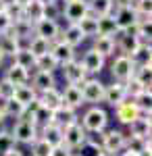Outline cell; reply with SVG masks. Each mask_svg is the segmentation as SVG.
I'll return each mask as SVG.
<instances>
[{
    "label": "cell",
    "instance_id": "obj_1",
    "mask_svg": "<svg viewBox=\"0 0 152 156\" xmlns=\"http://www.w3.org/2000/svg\"><path fill=\"white\" fill-rule=\"evenodd\" d=\"M106 123H108V115H106L104 108L100 106H92L85 110V115L81 117V125L85 133H100L104 131Z\"/></svg>",
    "mask_w": 152,
    "mask_h": 156
},
{
    "label": "cell",
    "instance_id": "obj_2",
    "mask_svg": "<svg viewBox=\"0 0 152 156\" xmlns=\"http://www.w3.org/2000/svg\"><path fill=\"white\" fill-rule=\"evenodd\" d=\"M11 135H13V140H15V144L19 142V144H27V146H31L40 137L38 125H35L34 121H27V119H17Z\"/></svg>",
    "mask_w": 152,
    "mask_h": 156
},
{
    "label": "cell",
    "instance_id": "obj_3",
    "mask_svg": "<svg viewBox=\"0 0 152 156\" xmlns=\"http://www.w3.org/2000/svg\"><path fill=\"white\" fill-rule=\"evenodd\" d=\"M81 98H83V104H94L98 106L100 102H104V83L98 81V79H85L81 85Z\"/></svg>",
    "mask_w": 152,
    "mask_h": 156
},
{
    "label": "cell",
    "instance_id": "obj_4",
    "mask_svg": "<svg viewBox=\"0 0 152 156\" xmlns=\"http://www.w3.org/2000/svg\"><path fill=\"white\" fill-rule=\"evenodd\" d=\"M85 137H88V133L83 131V127L79 125V123L69 125V127H65V129H63V146H65V148H69L71 152H73V150H77V148H83Z\"/></svg>",
    "mask_w": 152,
    "mask_h": 156
},
{
    "label": "cell",
    "instance_id": "obj_5",
    "mask_svg": "<svg viewBox=\"0 0 152 156\" xmlns=\"http://www.w3.org/2000/svg\"><path fill=\"white\" fill-rule=\"evenodd\" d=\"M115 44H117V50L123 56H127V58L142 46L140 40L136 37V27L133 29H127V31H119L117 37H115Z\"/></svg>",
    "mask_w": 152,
    "mask_h": 156
},
{
    "label": "cell",
    "instance_id": "obj_6",
    "mask_svg": "<svg viewBox=\"0 0 152 156\" xmlns=\"http://www.w3.org/2000/svg\"><path fill=\"white\" fill-rule=\"evenodd\" d=\"M110 75H113V79L117 83H127L131 79V75H133V62L127 56L119 54L117 58L113 60V65H110Z\"/></svg>",
    "mask_w": 152,
    "mask_h": 156
},
{
    "label": "cell",
    "instance_id": "obj_7",
    "mask_svg": "<svg viewBox=\"0 0 152 156\" xmlns=\"http://www.w3.org/2000/svg\"><path fill=\"white\" fill-rule=\"evenodd\" d=\"M125 140H127V135L123 131L110 129V131L102 133V150L110 154H119L121 150H125Z\"/></svg>",
    "mask_w": 152,
    "mask_h": 156
},
{
    "label": "cell",
    "instance_id": "obj_8",
    "mask_svg": "<svg viewBox=\"0 0 152 156\" xmlns=\"http://www.w3.org/2000/svg\"><path fill=\"white\" fill-rule=\"evenodd\" d=\"M88 12H90V9H88V0H69V2H65L63 17H65L69 23H79Z\"/></svg>",
    "mask_w": 152,
    "mask_h": 156
},
{
    "label": "cell",
    "instance_id": "obj_9",
    "mask_svg": "<svg viewBox=\"0 0 152 156\" xmlns=\"http://www.w3.org/2000/svg\"><path fill=\"white\" fill-rule=\"evenodd\" d=\"M34 36L38 37H44L48 40L50 44L56 42L60 37V27H59V21H48V19H40L38 23H34Z\"/></svg>",
    "mask_w": 152,
    "mask_h": 156
},
{
    "label": "cell",
    "instance_id": "obj_10",
    "mask_svg": "<svg viewBox=\"0 0 152 156\" xmlns=\"http://www.w3.org/2000/svg\"><path fill=\"white\" fill-rule=\"evenodd\" d=\"M63 77H65L67 85H81L88 79V73L83 71L79 60H71L67 65H63Z\"/></svg>",
    "mask_w": 152,
    "mask_h": 156
},
{
    "label": "cell",
    "instance_id": "obj_11",
    "mask_svg": "<svg viewBox=\"0 0 152 156\" xmlns=\"http://www.w3.org/2000/svg\"><path fill=\"white\" fill-rule=\"evenodd\" d=\"M50 54H52V58L59 62V67L67 65V62H71V60H75V48H71L69 44H65L63 40L52 42V46H50Z\"/></svg>",
    "mask_w": 152,
    "mask_h": 156
},
{
    "label": "cell",
    "instance_id": "obj_12",
    "mask_svg": "<svg viewBox=\"0 0 152 156\" xmlns=\"http://www.w3.org/2000/svg\"><path fill=\"white\" fill-rule=\"evenodd\" d=\"M113 17H115V23H117L119 31H127V29H133L136 27L138 12L133 11V6H123V9H117Z\"/></svg>",
    "mask_w": 152,
    "mask_h": 156
},
{
    "label": "cell",
    "instance_id": "obj_13",
    "mask_svg": "<svg viewBox=\"0 0 152 156\" xmlns=\"http://www.w3.org/2000/svg\"><path fill=\"white\" fill-rule=\"evenodd\" d=\"M52 123L65 129V127H69V125L79 123V117H77L75 108H71V106H67V104H63V106H59L54 112H52Z\"/></svg>",
    "mask_w": 152,
    "mask_h": 156
},
{
    "label": "cell",
    "instance_id": "obj_14",
    "mask_svg": "<svg viewBox=\"0 0 152 156\" xmlns=\"http://www.w3.org/2000/svg\"><path fill=\"white\" fill-rule=\"evenodd\" d=\"M127 100V92H125V83H115L113 85H104V102L108 106L117 108L119 104H123Z\"/></svg>",
    "mask_w": 152,
    "mask_h": 156
},
{
    "label": "cell",
    "instance_id": "obj_15",
    "mask_svg": "<svg viewBox=\"0 0 152 156\" xmlns=\"http://www.w3.org/2000/svg\"><path fill=\"white\" fill-rule=\"evenodd\" d=\"M115 117L121 125H129L131 121H136L140 117V108L136 106V102L133 100H125L123 104H119L115 108Z\"/></svg>",
    "mask_w": 152,
    "mask_h": 156
},
{
    "label": "cell",
    "instance_id": "obj_16",
    "mask_svg": "<svg viewBox=\"0 0 152 156\" xmlns=\"http://www.w3.org/2000/svg\"><path fill=\"white\" fill-rule=\"evenodd\" d=\"M38 102H40L42 108L54 112L59 106H63V96H60V92L56 90V87H52V90H46V92L38 94Z\"/></svg>",
    "mask_w": 152,
    "mask_h": 156
},
{
    "label": "cell",
    "instance_id": "obj_17",
    "mask_svg": "<svg viewBox=\"0 0 152 156\" xmlns=\"http://www.w3.org/2000/svg\"><path fill=\"white\" fill-rule=\"evenodd\" d=\"M38 133H40V137H42L46 144H50L52 148L63 144V127L54 125V123H46V125H42V129H40Z\"/></svg>",
    "mask_w": 152,
    "mask_h": 156
},
{
    "label": "cell",
    "instance_id": "obj_18",
    "mask_svg": "<svg viewBox=\"0 0 152 156\" xmlns=\"http://www.w3.org/2000/svg\"><path fill=\"white\" fill-rule=\"evenodd\" d=\"M79 62H81V67H83L85 73H100L102 69H104V58L92 48L83 54V58L79 60Z\"/></svg>",
    "mask_w": 152,
    "mask_h": 156
},
{
    "label": "cell",
    "instance_id": "obj_19",
    "mask_svg": "<svg viewBox=\"0 0 152 156\" xmlns=\"http://www.w3.org/2000/svg\"><path fill=\"white\" fill-rule=\"evenodd\" d=\"M56 85V79H54V73H46V71H35L34 79H31V87H34L38 94L46 92V90H52Z\"/></svg>",
    "mask_w": 152,
    "mask_h": 156
},
{
    "label": "cell",
    "instance_id": "obj_20",
    "mask_svg": "<svg viewBox=\"0 0 152 156\" xmlns=\"http://www.w3.org/2000/svg\"><path fill=\"white\" fill-rule=\"evenodd\" d=\"M4 79H6L9 83H13L15 87H19V85H27V81H29V71H25V69H21L19 65L13 62L11 67L6 69V73H4Z\"/></svg>",
    "mask_w": 152,
    "mask_h": 156
},
{
    "label": "cell",
    "instance_id": "obj_21",
    "mask_svg": "<svg viewBox=\"0 0 152 156\" xmlns=\"http://www.w3.org/2000/svg\"><path fill=\"white\" fill-rule=\"evenodd\" d=\"M92 50H96L102 58L106 56H110V54H115V50H117V44H115V37H106V36H96L94 37V46Z\"/></svg>",
    "mask_w": 152,
    "mask_h": 156
},
{
    "label": "cell",
    "instance_id": "obj_22",
    "mask_svg": "<svg viewBox=\"0 0 152 156\" xmlns=\"http://www.w3.org/2000/svg\"><path fill=\"white\" fill-rule=\"evenodd\" d=\"M60 34H63V36H60L59 40H63L65 44H69L71 48H77L83 40H85L83 34H81V29L77 27V23H69L67 27H65V31H60Z\"/></svg>",
    "mask_w": 152,
    "mask_h": 156
},
{
    "label": "cell",
    "instance_id": "obj_23",
    "mask_svg": "<svg viewBox=\"0 0 152 156\" xmlns=\"http://www.w3.org/2000/svg\"><path fill=\"white\" fill-rule=\"evenodd\" d=\"M19 48H21V42L13 36L11 31L0 36V54L2 56H15L19 52Z\"/></svg>",
    "mask_w": 152,
    "mask_h": 156
},
{
    "label": "cell",
    "instance_id": "obj_24",
    "mask_svg": "<svg viewBox=\"0 0 152 156\" xmlns=\"http://www.w3.org/2000/svg\"><path fill=\"white\" fill-rule=\"evenodd\" d=\"M11 34L19 42H23V40H27L29 42V37L34 36V23L31 21H27V19H19V21H15L11 27Z\"/></svg>",
    "mask_w": 152,
    "mask_h": 156
},
{
    "label": "cell",
    "instance_id": "obj_25",
    "mask_svg": "<svg viewBox=\"0 0 152 156\" xmlns=\"http://www.w3.org/2000/svg\"><path fill=\"white\" fill-rule=\"evenodd\" d=\"M60 96H63V104H67V106H71V108H79L83 104L79 85H67L65 92H60Z\"/></svg>",
    "mask_w": 152,
    "mask_h": 156
},
{
    "label": "cell",
    "instance_id": "obj_26",
    "mask_svg": "<svg viewBox=\"0 0 152 156\" xmlns=\"http://www.w3.org/2000/svg\"><path fill=\"white\" fill-rule=\"evenodd\" d=\"M146 150H150V137H148V140H144V137L129 135L127 140H125V152H129V154L140 156L142 152H146Z\"/></svg>",
    "mask_w": 152,
    "mask_h": 156
},
{
    "label": "cell",
    "instance_id": "obj_27",
    "mask_svg": "<svg viewBox=\"0 0 152 156\" xmlns=\"http://www.w3.org/2000/svg\"><path fill=\"white\" fill-rule=\"evenodd\" d=\"M50 46H52V44H50L48 40H44V37H38V36H31L25 48L29 50L35 58H40V56H44V54H48V52H50Z\"/></svg>",
    "mask_w": 152,
    "mask_h": 156
},
{
    "label": "cell",
    "instance_id": "obj_28",
    "mask_svg": "<svg viewBox=\"0 0 152 156\" xmlns=\"http://www.w3.org/2000/svg\"><path fill=\"white\" fill-rule=\"evenodd\" d=\"M13 98L19 102V104H23V106H29L31 102L38 100V92H35L31 85H19V87H15V94Z\"/></svg>",
    "mask_w": 152,
    "mask_h": 156
},
{
    "label": "cell",
    "instance_id": "obj_29",
    "mask_svg": "<svg viewBox=\"0 0 152 156\" xmlns=\"http://www.w3.org/2000/svg\"><path fill=\"white\" fill-rule=\"evenodd\" d=\"M117 34H119V29H117V23H115V17L113 15L98 17V36L115 37Z\"/></svg>",
    "mask_w": 152,
    "mask_h": 156
},
{
    "label": "cell",
    "instance_id": "obj_30",
    "mask_svg": "<svg viewBox=\"0 0 152 156\" xmlns=\"http://www.w3.org/2000/svg\"><path fill=\"white\" fill-rule=\"evenodd\" d=\"M127 127H129V135L144 137V140L150 137V119H142V117H138L136 121H131Z\"/></svg>",
    "mask_w": 152,
    "mask_h": 156
},
{
    "label": "cell",
    "instance_id": "obj_31",
    "mask_svg": "<svg viewBox=\"0 0 152 156\" xmlns=\"http://www.w3.org/2000/svg\"><path fill=\"white\" fill-rule=\"evenodd\" d=\"M88 9L94 17L113 15V0H88Z\"/></svg>",
    "mask_w": 152,
    "mask_h": 156
},
{
    "label": "cell",
    "instance_id": "obj_32",
    "mask_svg": "<svg viewBox=\"0 0 152 156\" xmlns=\"http://www.w3.org/2000/svg\"><path fill=\"white\" fill-rule=\"evenodd\" d=\"M77 27L81 29L83 37H96L98 36V17H94V15H85L81 21L77 23Z\"/></svg>",
    "mask_w": 152,
    "mask_h": 156
},
{
    "label": "cell",
    "instance_id": "obj_33",
    "mask_svg": "<svg viewBox=\"0 0 152 156\" xmlns=\"http://www.w3.org/2000/svg\"><path fill=\"white\" fill-rule=\"evenodd\" d=\"M131 79H136L140 85H144L146 90H150V79H152L150 62H148V65H138V67H133V75H131Z\"/></svg>",
    "mask_w": 152,
    "mask_h": 156
},
{
    "label": "cell",
    "instance_id": "obj_34",
    "mask_svg": "<svg viewBox=\"0 0 152 156\" xmlns=\"http://www.w3.org/2000/svg\"><path fill=\"white\" fill-rule=\"evenodd\" d=\"M0 106H2V110H4V117H11V119H21V117L25 115V106L19 104L15 98H11V100H2Z\"/></svg>",
    "mask_w": 152,
    "mask_h": 156
},
{
    "label": "cell",
    "instance_id": "obj_35",
    "mask_svg": "<svg viewBox=\"0 0 152 156\" xmlns=\"http://www.w3.org/2000/svg\"><path fill=\"white\" fill-rule=\"evenodd\" d=\"M13 58H15V65H19V67H21V69H25V71L35 69V56L27 48H25V46H21V48H19V52H17Z\"/></svg>",
    "mask_w": 152,
    "mask_h": 156
},
{
    "label": "cell",
    "instance_id": "obj_36",
    "mask_svg": "<svg viewBox=\"0 0 152 156\" xmlns=\"http://www.w3.org/2000/svg\"><path fill=\"white\" fill-rule=\"evenodd\" d=\"M23 17L27 19V21H31V23H38L40 19H44V4L38 2V0L29 2V4L23 9Z\"/></svg>",
    "mask_w": 152,
    "mask_h": 156
},
{
    "label": "cell",
    "instance_id": "obj_37",
    "mask_svg": "<svg viewBox=\"0 0 152 156\" xmlns=\"http://www.w3.org/2000/svg\"><path fill=\"white\" fill-rule=\"evenodd\" d=\"M35 69L38 71H46V73H54V69H59V62L52 58V54L48 52L44 56L35 58Z\"/></svg>",
    "mask_w": 152,
    "mask_h": 156
},
{
    "label": "cell",
    "instance_id": "obj_38",
    "mask_svg": "<svg viewBox=\"0 0 152 156\" xmlns=\"http://www.w3.org/2000/svg\"><path fill=\"white\" fill-rule=\"evenodd\" d=\"M150 52H152L150 46H140V48L129 56V60L133 62V67H138V65H148V62H150V56H152Z\"/></svg>",
    "mask_w": 152,
    "mask_h": 156
},
{
    "label": "cell",
    "instance_id": "obj_39",
    "mask_svg": "<svg viewBox=\"0 0 152 156\" xmlns=\"http://www.w3.org/2000/svg\"><path fill=\"white\" fill-rule=\"evenodd\" d=\"M50 150H52V146L46 144L42 137H38L31 144V156H50Z\"/></svg>",
    "mask_w": 152,
    "mask_h": 156
},
{
    "label": "cell",
    "instance_id": "obj_40",
    "mask_svg": "<svg viewBox=\"0 0 152 156\" xmlns=\"http://www.w3.org/2000/svg\"><path fill=\"white\" fill-rule=\"evenodd\" d=\"M125 92H127V100H136L142 92H146V87L140 85L136 79H129L127 83H125Z\"/></svg>",
    "mask_w": 152,
    "mask_h": 156
},
{
    "label": "cell",
    "instance_id": "obj_41",
    "mask_svg": "<svg viewBox=\"0 0 152 156\" xmlns=\"http://www.w3.org/2000/svg\"><path fill=\"white\" fill-rule=\"evenodd\" d=\"M15 148V140H13L11 131H2L0 133V156L6 154L9 150H13Z\"/></svg>",
    "mask_w": 152,
    "mask_h": 156
},
{
    "label": "cell",
    "instance_id": "obj_42",
    "mask_svg": "<svg viewBox=\"0 0 152 156\" xmlns=\"http://www.w3.org/2000/svg\"><path fill=\"white\" fill-rule=\"evenodd\" d=\"M60 15H63V9L59 6V2H52V4L44 6V19H48V21H56Z\"/></svg>",
    "mask_w": 152,
    "mask_h": 156
},
{
    "label": "cell",
    "instance_id": "obj_43",
    "mask_svg": "<svg viewBox=\"0 0 152 156\" xmlns=\"http://www.w3.org/2000/svg\"><path fill=\"white\" fill-rule=\"evenodd\" d=\"M6 15L11 17V21H19V19H25L23 17V6H19V4H15V2H6Z\"/></svg>",
    "mask_w": 152,
    "mask_h": 156
},
{
    "label": "cell",
    "instance_id": "obj_44",
    "mask_svg": "<svg viewBox=\"0 0 152 156\" xmlns=\"http://www.w3.org/2000/svg\"><path fill=\"white\" fill-rule=\"evenodd\" d=\"M131 6L138 15H152V0H133Z\"/></svg>",
    "mask_w": 152,
    "mask_h": 156
},
{
    "label": "cell",
    "instance_id": "obj_45",
    "mask_svg": "<svg viewBox=\"0 0 152 156\" xmlns=\"http://www.w3.org/2000/svg\"><path fill=\"white\" fill-rule=\"evenodd\" d=\"M15 94V85L9 83L6 79H0V100H11Z\"/></svg>",
    "mask_w": 152,
    "mask_h": 156
},
{
    "label": "cell",
    "instance_id": "obj_46",
    "mask_svg": "<svg viewBox=\"0 0 152 156\" xmlns=\"http://www.w3.org/2000/svg\"><path fill=\"white\" fill-rule=\"evenodd\" d=\"M11 27H13L11 17L6 15V11H0V36L6 34V31H11Z\"/></svg>",
    "mask_w": 152,
    "mask_h": 156
},
{
    "label": "cell",
    "instance_id": "obj_47",
    "mask_svg": "<svg viewBox=\"0 0 152 156\" xmlns=\"http://www.w3.org/2000/svg\"><path fill=\"white\" fill-rule=\"evenodd\" d=\"M50 156H73V152L60 144V146H54V148L50 150Z\"/></svg>",
    "mask_w": 152,
    "mask_h": 156
},
{
    "label": "cell",
    "instance_id": "obj_48",
    "mask_svg": "<svg viewBox=\"0 0 152 156\" xmlns=\"http://www.w3.org/2000/svg\"><path fill=\"white\" fill-rule=\"evenodd\" d=\"M133 0H113V9H123V6H131Z\"/></svg>",
    "mask_w": 152,
    "mask_h": 156
},
{
    "label": "cell",
    "instance_id": "obj_49",
    "mask_svg": "<svg viewBox=\"0 0 152 156\" xmlns=\"http://www.w3.org/2000/svg\"><path fill=\"white\" fill-rule=\"evenodd\" d=\"M2 156H25V154L19 150V148H13V150H9L6 154H2Z\"/></svg>",
    "mask_w": 152,
    "mask_h": 156
},
{
    "label": "cell",
    "instance_id": "obj_50",
    "mask_svg": "<svg viewBox=\"0 0 152 156\" xmlns=\"http://www.w3.org/2000/svg\"><path fill=\"white\" fill-rule=\"evenodd\" d=\"M11 2H15V4H19V6H27V4H29V2H34V0H11Z\"/></svg>",
    "mask_w": 152,
    "mask_h": 156
},
{
    "label": "cell",
    "instance_id": "obj_51",
    "mask_svg": "<svg viewBox=\"0 0 152 156\" xmlns=\"http://www.w3.org/2000/svg\"><path fill=\"white\" fill-rule=\"evenodd\" d=\"M98 156H119V154H110V152H104V150H100Z\"/></svg>",
    "mask_w": 152,
    "mask_h": 156
},
{
    "label": "cell",
    "instance_id": "obj_52",
    "mask_svg": "<svg viewBox=\"0 0 152 156\" xmlns=\"http://www.w3.org/2000/svg\"><path fill=\"white\" fill-rule=\"evenodd\" d=\"M38 2H42V4L46 6V4H52V2H59V0H38Z\"/></svg>",
    "mask_w": 152,
    "mask_h": 156
},
{
    "label": "cell",
    "instance_id": "obj_53",
    "mask_svg": "<svg viewBox=\"0 0 152 156\" xmlns=\"http://www.w3.org/2000/svg\"><path fill=\"white\" fill-rule=\"evenodd\" d=\"M6 131V125H4V119H0V133Z\"/></svg>",
    "mask_w": 152,
    "mask_h": 156
},
{
    "label": "cell",
    "instance_id": "obj_54",
    "mask_svg": "<svg viewBox=\"0 0 152 156\" xmlns=\"http://www.w3.org/2000/svg\"><path fill=\"white\" fill-rule=\"evenodd\" d=\"M6 9V0H0V11H4Z\"/></svg>",
    "mask_w": 152,
    "mask_h": 156
},
{
    "label": "cell",
    "instance_id": "obj_55",
    "mask_svg": "<svg viewBox=\"0 0 152 156\" xmlns=\"http://www.w3.org/2000/svg\"><path fill=\"white\" fill-rule=\"evenodd\" d=\"M2 62H4V56H2V54H0V67H2Z\"/></svg>",
    "mask_w": 152,
    "mask_h": 156
},
{
    "label": "cell",
    "instance_id": "obj_56",
    "mask_svg": "<svg viewBox=\"0 0 152 156\" xmlns=\"http://www.w3.org/2000/svg\"><path fill=\"white\" fill-rule=\"evenodd\" d=\"M121 156H136V154H129V152H125V154H121Z\"/></svg>",
    "mask_w": 152,
    "mask_h": 156
},
{
    "label": "cell",
    "instance_id": "obj_57",
    "mask_svg": "<svg viewBox=\"0 0 152 156\" xmlns=\"http://www.w3.org/2000/svg\"><path fill=\"white\" fill-rule=\"evenodd\" d=\"M73 156H81V154H73Z\"/></svg>",
    "mask_w": 152,
    "mask_h": 156
},
{
    "label": "cell",
    "instance_id": "obj_58",
    "mask_svg": "<svg viewBox=\"0 0 152 156\" xmlns=\"http://www.w3.org/2000/svg\"><path fill=\"white\" fill-rule=\"evenodd\" d=\"M63 2H69V0H63Z\"/></svg>",
    "mask_w": 152,
    "mask_h": 156
}]
</instances>
